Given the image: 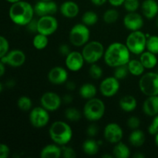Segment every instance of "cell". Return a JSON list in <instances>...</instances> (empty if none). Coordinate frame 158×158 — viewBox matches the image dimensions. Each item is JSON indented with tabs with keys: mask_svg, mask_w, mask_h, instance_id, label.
Segmentation results:
<instances>
[{
	"mask_svg": "<svg viewBox=\"0 0 158 158\" xmlns=\"http://www.w3.org/2000/svg\"><path fill=\"white\" fill-rule=\"evenodd\" d=\"M130 53L128 48L125 44L114 43L110 45L105 50L104 61L110 67H117L122 65H127L130 61Z\"/></svg>",
	"mask_w": 158,
	"mask_h": 158,
	"instance_id": "obj_1",
	"label": "cell"
},
{
	"mask_svg": "<svg viewBox=\"0 0 158 158\" xmlns=\"http://www.w3.org/2000/svg\"><path fill=\"white\" fill-rule=\"evenodd\" d=\"M34 8L29 2L19 1L12 3L9 9L11 20L19 26H26L33 19Z\"/></svg>",
	"mask_w": 158,
	"mask_h": 158,
	"instance_id": "obj_2",
	"label": "cell"
},
{
	"mask_svg": "<svg viewBox=\"0 0 158 158\" xmlns=\"http://www.w3.org/2000/svg\"><path fill=\"white\" fill-rule=\"evenodd\" d=\"M49 133L52 141L60 146L67 144L73 137V131L69 125L63 121H56L52 123Z\"/></svg>",
	"mask_w": 158,
	"mask_h": 158,
	"instance_id": "obj_3",
	"label": "cell"
},
{
	"mask_svg": "<svg viewBox=\"0 0 158 158\" xmlns=\"http://www.w3.org/2000/svg\"><path fill=\"white\" fill-rule=\"evenodd\" d=\"M105 113V105L101 100L94 98L88 100L83 107V115L88 120L96 121L103 117Z\"/></svg>",
	"mask_w": 158,
	"mask_h": 158,
	"instance_id": "obj_4",
	"label": "cell"
},
{
	"mask_svg": "<svg viewBox=\"0 0 158 158\" xmlns=\"http://www.w3.org/2000/svg\"><path fill=\"white\" fill-rule=\"evenodd\" d=\"M146 35L140 30L132 31L131 34L127 37L126 46L129 51L132 53L139 55L144 52L147 46Z\"/></svg>",
	"mask_w": 158,
	"mask_h": 158,
	"instance_id": "obj_5",
	"label": "cell"
},
{
	"mask_svg": "<svg viewBox=\"0 0 158 158\" xmlns=\"http://www.w3.org/2000/svg\"><path fill=\"white\" fill-rule=\"evenodd\" d=\"M104 47L103 44L98 41L88 42L84 45L82 54L84 60L88 63H96L104 55Z\"/></svg>",
	"mask_w": 158,
	"mask_h": 158,
	"instance_id": "obj_6",
	"label": "cell"
},
{
	"mask_svg": "<svg viewBox=\"0 0 158 158\" xmlns=\"http://www.w3.org/2000/svg\"><path fill=\"white\" fill-rule=\"evenodd\" d=\"M140 91L148 97L158 95V73L150 72L143 74L139 80Z\"/></svg>",
	"mask_w": 158,
	"mask_h": 158,
	"instance_id": "obj_7",
	"label": "cell"
},
{
	"mask_svg": "<svg viewBox=\"0 0 158 158\" xmlns=\"http://www.w3.org/2000/svg\"><path fill=\"white\" fill-rule=\"evenodd\" d=\"M89 29L85 24H77L69 32V41L73 46H82L88 43L89 40Z\"/></svg>",
	"mask_w": 158,
	"mask_h": 158,
	"instance_id": "obj_8",
	"label": "cell"
},
{
	"mask_svg": "<svg viewBox=\"0 0 158 158\" xmlns=\"http://www.w3.org/2000/svg\"><path fill=\"white\" fill-rule=\"evenodd\" d=\"M29 120L34 127H43L49 123V115L48 110L43 106L33 108L30 112Z\"/></svg>",
	"mask_w": 158,
	"mask_h": 158,
	"instance_id": "obj_9",
	"label": "cell"
},
{
	"mask_svg": "<svg viewBox=\"0 0 158 158\" xmlns=\"http://www.w3.org/2000/svg\"><path fill=\"white\" fill-rule=\"evenodd\" d=\"M58 28V22L52 15H44L38 19V32L47 36L52 35Z\"/></svg>",
	"mask_w": 158,
	"mask_h": 158,
	"instance_id": "obj_10",
	"label": "cell"
},
{
	"mask_svg": "<svg viewBox=\"0 0 158 158\" xmlns=\"http://www.w3.org/2000/svg\"><path fill=\"white\" fill-rule=\"evenodd\" d=\"M120 89V83L114 77H110L105 78L101 82L100 86V90L102 95L106 97H111L117 94Z\"/></svg>",
	"mask_w": 158,
	"mask_h": 158,
	"instance_id": "obj_11",
	"label": "cell"
},
{
	"mask_svg": "<svg viewBox=\"0 0 158 158\" xmlns=\"http://www.w3.org/2000/svg\"><path fill=\"white\" fill-rule=\"evenodd\" d=\"M42 106L48 111H55L60 108L61 105V98L56 93H45L40 99Z\"/></svg>",
	"mask_w": 158,
	"mask_h": 158,
	"instance_id": "obj_12",
	"label": "cell"
},
{
	"mask_svg": "<svg viewBox=\"0 0 158 158\" xmlns=\"http://www.w3.org/2000/svg\"><path fill=\"white\" fill-rule=\"evenodd\" d=\"M103 135L108 142L111 143H117L123 138V130L117 123H111L106 126Z\"/></svg>",
	"mask_w": 158,
	"mask_h": 158,
	"instance_id": "obj_13",
	"label": "cell"
},
{
	"mask_svg": "<svg viewBox=\"0 0 158 158\" xmlns=\"http://www.w3.org/2000/svg\"><path fill=\"white\" fill-rule=\"evenodd\" d=\"M1 61L4 64H8L12 67H19L26 61V55L23 51L15 49L10 51L5 55L2 58H1Z\"/></svg>",
	"mask_w": 158,
	"mask_h": 158,
	"instance_id": "obj_14",
	"label": "cell"
},
{
	"mask_svg": "<svg viewBox=\"0 0 158 158\" xmlns=\"http://www.w3.org/2000/svg\"><path fill=\"white\" fill-rule=\"evenodd\" d=\"M34 12L40 17L44 15H52L57 12L56 3L51 1H41L36 3L34 6Z\"/></svg>",
	"mask_w": 158,
	"mask_h": 158,
	"instance_id": "obj_15",
	"label": "cell"
},
{
	"mask_svg": "<svg viewBox=\"0 0 158 158\" xmlns=\"http://www.w3.org/2000/svg\"><path fill=\"white\" fill-rule=\"evenodd\" d=\"M84 62L85 60L82 52H77V51L69 52L66 56V60H65L66 67L69 70L74 71V72L81 69L84 64Z\"/></svg>",
	"mask_w": 158,
	"mask_h": 158,
	"instance_id": "obj_16",
	"label": "cell"
},
{
	"mask_svg": "<svg viewBox=\"0 0 158 158\" xmlns=\"http://www.w3.org/2000/svg\"><path fill=\"white\" fill-rule=\"evenodd\" d=\"M123 24L127 29L131 31L140 30L143 25V20L141 15L136 12H130L123 19Z\"/></svg>",
	"mask_w": 158,
	"mask_h": 158,
	"instance_id": "obj_17",
	"label": "cell"
},
{
	"mask_svg": "<svg viewBox=\"0 0 158 158\" xmlns=\"http://www.w3.org/2000/svg\"><path fill=\"white\" fill-rule=\"evenodd\" d=\"M68 78V73L64 68L60 67V66H56L48 73V80L49 82L53 84L59 85L62 83H66V80Z\"/></svg>",
	"mask_w": 158,
	"mask_h": 158,
	"instance_id": "obj_18",
	"label": "cell"
},
{
	"mask_svg": "<svg viewBox=\"0 0 158 158\" xmlns=\"http://www.w3.org/2000/svg\"><path fill=\"white\" fill-rule=\"evenodd\" d=\"M143 110L145 114L154 117L158 114V95L148 97L143 102Z\"/></svg>",
	"mask_w": 158,
	"mask_h": 158,
	"instance_id": "obj_19",
	"label": "cell"
},
{
	"mask_svg": "<svg viewBox=\"0 0 158 158\" xmlns=\"http://www.w3.org/2000/svg\"><path fill=\"white\" fill-rule=\"evenodd\" d=\"M141 9L143 15L149 19H152L158 15V3L155 0H144Z\"/></svg>",
	"mask_w": 158,
	"mask_h": 158,
	"instance_id": "obj_20",
	"label": "cell"
},
{
	"mask_svg": "<svg viewBox=\"0 0 158 158\" xmlns=\"http://www.w3.org/2000/svg\"><path fill=\"white\" fill-rule=\"evenodd\" d=\"M78 5L76 2L72 1H66L64 2L60 6V12L63 14V16L66 18H75L79 13Z\"/></svg>",
	"mask_w": 158,
	"mask_h": 158,
	"instance_id": "obj_21",
	"label": "cell"
},
{
	"mask_svg": "<svg viewBox=\"0 0 158 158\" xmlns=\"http://www.w3.org/2000/svg\"><path fill=\"white\" fill-rule=\"evenodd\" d=\"M62 155V149L58 144L46 145L40 152L42 158H59Z\"/></svg>",
	"mask_w": 158,
	"mask_h": 158,
	"instance_id": "obj_22",
	"label": "cell"
},
{
	"mask_svg": "<svg viewBox=\"0 0 158 158\" xmlns=\"http://www.w3.org/2000/svg\"><path fill=\"white\" fill-rule=\"evenodd\" d=\"M140 60L145 69H153L157 64V58L156 56V54L148 50L142 52Z\"/></svg>",
	"mask_w": 158,
	"mask_h": 158,
	"instance_id": "obj_23",
	"label": "cell"
},
{
	"mask_svg": "<svg viewBox=\"0 0 158 158\" xmlns=\"http://www.w3.org/2000/svg\"><path fill=\"white\" fill-rule=\"evenodd\" d=\"M119 104L122 110L125 112H131L136 109L137 103V100L133 96L126 95L120 99Z\"/></svg>",
	"mask_w": 158,
	"mask_h": 158,
	"instance_id": "obj_24",
	"label": "cell"
},
{
	"mask_svg": "<svg viewBox=\"0 0 158 158\" xmlns=\"http://www.w3.org/2000/svg\"><path fill=\"white\" fill-rule=\"evenodd\" d=\"M129 141L131 145L135 148L141 147L145 142V135L143 131L140 130H134L129 137Z\"/></svg>",
	"mask_w": 158,
	"mask_h": 158,
	"instance_id": "obj_25",
	"label": "cell"
},
{
	"mask_svg": "<svg viewBox=\"0 0 158 158\" xmlns=\"http://www.w3.org/2000/svg\"><path fill=\"white\" fill-rule=\"evenodd\" d=\"M127 67L129 73H131L132 75L134 76H138L142 75L144 72V66H143L140 60H131L128 62Z\"/></svg>",
	"mask_w": 158,
	"mask_h": 158,
	"instance_id": "obj_26",
	"label": "cell"
},
{
	"mask_svg": "<svg viewBox=\"0 0 158 158\" xmlns=\"http://www.w3.org/2000/svg\"><path fill=\"white\" fill-rule=\"evenodd\" d=\"M80 94L83 99L89 100L95 97L97 94V88L91 83H85L80 87Z\"/></svg>",
	"mask_w": 158,
	"mask_h": 158,
	"instance_id": "obj_27",
	"label": "cell"
},
{
	"mask_svg": "<svg viewBox=\"0 0 158 158\" xmlns=\"http://www.w3.org/2000/svg\"><path fill=\"white\" fill-rule=\"evenodd\" d=\"M113 154L117 158H127L130 156V149L125 143L119 142L113 150Z\"/></svg>",
	"mask_w": 158,
	"mask_h": 158,
	"instance_id": "obj_28",
	"label": "cell"
},
{
	"mask_svg": "<svg viewBox=\"0 0 158 158\" xmlns=\"http://www.w3.org/2000/svg\"><path fill=\"white\" fill-rule=\"evenodd\" d=\"M83 152L88 155H95L99 151V144L94 140H87L83 143Z\"/></svg>",
	"mask_w": 158,
	"mask_h": 158,
	"instance_id": "obj_29",
	"label": "cell"
},
{
	"mask_svg": "<svg viewBox=\"0 0 158 158\" xmlns=\"http://www.w3.org/2000/svg\"><path fill=\"white\" fill-rule=\"evenodd\" d=\"M48 43H49V40H48L47 35L39 33V32L37 35L34 36L33 40H32L33 46L39 50L45 49L47 46Z\"/></svg>",
	"mask_w": 158,
	"mask_h": 158,
	"instance_id": "obj_30",
	"label": "cell"
},
{
	"mask_svg": "<svg viewBox=\"0 0 158 158\" xmlns=\"http://www.w3.org/2000/svg\"><path fill=\"white\" fill-rule=\"evenodd\" d=\"M97 20H98V15L92 11L86 12L82 16V22L86 26H94L97 23Z\"/></svg>",
	"mask_w": 158,
	"mask_h": 158,
	"instance_id": "obj_31",
	"label": "cell"
},
{
	"mask_svg": "<svg viewBox=\"0 0 158 158\" xmlns=\"http://www.w3.org/2000/svg\"><path fill=\"white\" fill-rule=\"evenodd\" d=\"M119 18V13L116 9H108L103 14V20L107 24H113Z\"/></svg>",
	"mask_w": 158,
	"mask_h": 158,
	"instance_id": "obj_32",
	"label": "cell"
},
{
	"mask_svg": "<svg viewBox=\"0 0 158 158\" xmlns=\"http://www.w3.org/2000/svg\"><path fill=\"white\" fill-rule=\"evenodd\" d=\"M146 48L148 51L154 54H158V36L157 35H151L147 40Z\"/></svg>",
	"mask_w": 158,
	"mask_h": 158,
	"instance_id": "obj_33",
	"label": "cell"
},
{
	"mask_svg": "<svg viewBox=\"0 0 158 158\" xmlns=\"http://www.w3.org/2000/svg\"><path fill=\"white\" fill-rule=\"evenodd\" d=\"M65 117L70 121H78L81 118V114L77 109L70 107L65 111Z\"/></svg>",
	"mask_w": 158,
	"mask_h": 158,
	"instance_id": "obj_34",
	"label": "cell"
},
{
	"mask_svg": "<svg viewBox=\"0 0 158 158\" xmlns=\"http://www.w3.org/2000/svg\"><path fill=\"white\" fill-rule=\"evenodd\" d=\"M19 108L23 111H29L32 107V100L28 97H21L17 102Z\"/></svg>",
	"mask_w": 158,
	"mask_h": 158,
	"instance_id": "obj_35",
	"label": "cell"
},
{
	"mask_svg": "<svg viewBox=\"0 0 158 158\" xmlns=\"http://www.w3.org/2000/svg\"><path fill=\"white\" fill-rule=\"evenodd\" d=\"M128 72H129V70H128L127 64L119 66L117 67H115L114 77H116L119 80H123V79H124L127 76Z\"/></svg>",
	"mask_w": 158,
	"mask_h": 158,
	"instance_id": "obj_36",
	"label": "cell"
},
{
	"mask_svg": "<svg viewBox=\"0 0 158 158\" xmlns=\"http://www.w3.org/2000/svg\"><path fill=\"white\" fill-rule=\"evenodd\" d=\"M89 76L93 79H94V80H99L103 76V70H102L100 66H99L98 65H97L96 63H93V64H91L90 67H89Z\"/></svg>",
	"mask_w": 158,
	"mask_h": 158,
	"instance_id": "obj_37",
	"label": "cell"
},
{
	"mask_svg": "<svg viewBox=\"0 0 158 158\" xmlns=\"http://www.w3.org/2000/svg\"><path fill=\"white\" fill-rule=\"evenodd\" d=\"M123 6L127 12H135L140 6L139 0H125Z\"/></svg>",
	"mask_w": 158,
	"mask_h": 158,
	"instance_id": "obj_38",
	"label": "cell"
},
{
	"mask_svg": "<svg viewBox=\"0 0 158 158\" xmlns=\"http://www.w3.org/2000/svg\"><path fill=\"white\" fill-rule=\"evenodd\" d=\"M9 45L5 37L0 35V59L8 53Z\"/></svg>",
	"mask_w": 158,
	"mask_h": 158,
	"instance_id": "obj_39",
	"label": "cell"
},
{
	"mask_svg": "<svg viewBox=\"0 0 158 158\" xmlns=\"http://www.w3.org/2000/svg\"><path fill=\"white\" fill-rule=\"evenodd\" d=\"M62 149V156L65 158H74L76 157V152L73 148L69 147L63 146Z\"/></svg>",
	"mask_w": 158,
	"mask_h": 158,
	"instance_id": "obj_40",
	"label": "cell"
},
{
	"mask_svg": "<svg viewBox=\"0 0 158 158\" xmlns=\"http://www.w3.org/2000/svg\"><path fill=\"white\" fill-rule=\"evenodd\" d=\"M140 125V120L137 117H131L127 120V126L131 129L136 130L138 129Z\"/></svg>",
	"mask_w": 158,
	"mask_h": 158,
	"instance_id": "obj_41",
	"label": "cell"
},
{
	"mask_svg": "<svg viewBox=\"0 0 158 158\" xmlns=\"http://www.w3.org/2000/svg\"><path fill=\"white\" fill-rule=\"evenodd\" d=\"M148 131L151 135H156L158 133V114L154 116V120L148 128Z\"/></svg>",
	"mask_w": 158,
	"mask_h": 158,
	"instance_id": "obj_42",
	"label": "cell"
},
{
	"mask_svg": "<svg viewBox=\"0 0 158 158\" xmlns=\"http://www.w3.org/2000/svg\"><path fill=\"white\" fill-rule=\"evenodd\" d=\"M27 29L31 32H38V20L32 19L27 25H26Z\"/></svg>",
	"mask_w": 158,
	"mask_h": 158,
	"instance_id": "obj_43",
	"label": "cell"
},
{
	"mask_svg": "<svg viewBox=\"0 0 158 158\" xmlns=\"http://www.w3.org/2000/svg\"><path fill=\"white\" fill-rule=\"evenodd\" d=\"M9 154V148L7 145L0 143V158L8 157Z\"/></svg>",
	"mask_w": 158,
	"mask_h": 158,
	"instance_id": "obj_44",
	"label": "cell"
},
{
	"mask_svg": "<svg viewBox=\"0 0 158 158\" xmlns=\"http://www.w3.org/2000/svg\"><path fill=\"white\" fill-rule=\"evenodd\" d=\"M70 49H69V46L66 44H63L61 46H60L59 47V52H60L61 55L66 56L70 52Z\"/></svg>",
	"mask_w": 158,
	"mask_h": 158,
	"instance_id": "obj_45",
	"label": "cell"
},
{
	"mask_svg": "<svg viewBox=\"0 0 158 158\" xmlns=\"http://www.w3.org/2000/svg\"><path fill=\"white\" fill-rule=\"evenodd\" d=\"M86 132H87V134L89 137H94V136L97 135V132H98L97 127L94 124L90 125V126H89V127L87 128Z\"/></svg>",
	"mask_w": 158,
	"mask_h": 158,
	"instance_id": "obj_46",
	"label": "cell"
},
{
	"mask_svg": "<svg viewBox=\"0 0 158 158\" xmlns=\"http://www.w3.org/2000/svg\"><path fill=\"white\" fill-rule=\"evenodd\" d=\"M125 0H108L110 3L111 6H115V7H117V6H120L123 4Z\"/></svg>",
	"mask_w": 158,
	"mask_h": 158,
	"instance_id": "obj_47",
	"label": "cell"
},
{
	"mask_svg": "<svg viewBox=\"0 0 158 158\" xmlns=\"http://www.w3.org/2000/svg\"><path fill=\"white\" fill-rule=\"evenodd\" d=\"M66 89H69V90H73V89H76V84L73 82H66Z\"/></svg>",
	"mask_w": 158,
	"mask_h": 158,
	"instance_id": "obj_48",
	"label": "cell"
},
{
	"mask_svg": "<svg viewBox=\"0 0 158 158\" xmlns=\"http://www.w3.org/2000/svg\"><path fill=\"white\" fill-rule=\"evenodd\" d=\"M63 101L65 103H70L73 101V97L72 96L69 95V94H66V95L63 97Z\"/></svg>",
	"mask_w": 158,
	"mask_h": 158,
	"instance_id": "obj_49",
	"label": "cell"
},
{
	"mask_svg": "<svg viewBox=\"0 0 158 158\" xmlns=\"http://www.w3.org/2000/svg\"><path fill=\"white\" fill-rule=\"evenodd\" d=\"M107 0H91L93 3H94L95 6H102V5L104 4Z\"/></svg>",
	"mask_w": 158,
	"mask_h": 158,
	"instance_id": "obj_50",
	"label": "cell"
},
{
	"mask_svg": "<svg viewBox=\"0 0 158 158\" xmlns=\"http://www.w3.org/2000/svg\"><path fill=\"white\" fill-rule=\"evenodd\" d=\"M5 66H4V63L0 60V77H2V75H4L5 73Z\"/></svg>",
	"mask_w": 158,
	"mask_h": 158,
	"instance_id": "obj_51",
	"label": "cell"
},
{
	"mask_svg": "<svg viewBox=\"0 0 158 158\" xmlns=\"http://www.w3.org/2000/svg\"><path fill=\"white\" fill-rule=\"evenodd\" d=\"M145 156L143 154H140V153H137V154H134V158H144Z\"/></svg>",
	"mask_w": 158,
	"mask_h": 158,
	"instance_id": "obj_52",
	"label": "cell"
},
{
	"mask_svg": "<svg viewBox=\"0 0 158 158\" xmlns=\"http://www.w3.org/2000/svg\"><path fill=\"white\" fill-rule=\"evenodd\" d=\"M14 86H15V82L13 80H9L7 83V86H9V87H12Z\"/></svg>",
	"mask_w": 158,
	"mask_h": 158,
	"instance_id": "obj_53",
	"label": "cell"
},
{
	"mask_svg": "<svg viewBox=\"0 0 158 158\" xmlns=\"http://www.w3.org/2000/svg\"><path fill=\"white\" fill-rule=\"evenodd\" d=\"M155 144L157 145V147L158 148V133L155 135Z\"/></svg>",
	"mask_w": 158,
	"mask_h": 158,
	"instance_id": "obj_54",
	"label": "cell"
},
{
	"mask_svg": "<svg viewBox=\"0 0 158 158\" xmlns=\"http://www.w3.org/2000/svg\"><path fill=\"white\" fill-rule=\"evenodd\" d=\"M6 1L9 2H11V3H15V2H16L20 1V0H6Z\"/></svg>",
	"mask_w": 158,
	"mask_h": 158,
	"instance_id": "obj_55",
	"label": "cell"
},
{
	"mask_svg": "<svg viewBox=\"0 0 158 158\" xmlns=\"http://www.w3.org/2000/svg\"><path fill=\"white\" fill-rule=\"evenodd\" d=\"M2 83H0V93L2 92Z\"/></svg>",
	"mask_w": 158,
	"mask_h": 158,
	"instance_id": "obj_56",
	"label": "cell"
},
{
	"mask_svg": "<svg viewBox=\"0 0 158 158\" xmlns=\"http://www.w3.org/2000/svg\"><path fill=\"white\" fill-rule=\"evenodd\" d=\"M156 24H157V26L158 28V15H157V19H156Z\"/></svg>",
	"mask_w": 158,
	"mask_h": 158,
	"instance_id": "obj_57",
	"label": "cell"
},
{
	"mask_svg": "<svg viewBox=\"0 0 158 158\" xmlns=\"http://www.w3.org/2000/svg\"><path fill=\"white\" fill-rule=\"evenodd\" d=\"M41 1H51V0H41Z\"/></svg>",
	"mask_w": 158,
	"mask_h": 158,
	"instance_id": "obj_58",
	"label": "cell"
}]
</instances>
